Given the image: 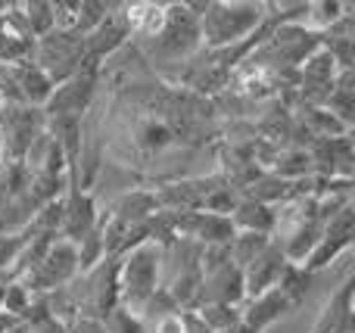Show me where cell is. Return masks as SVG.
Here are the masks:
<instances>
[{"instance_id":"obj_2","label":"cell","mask_w":355,"mask_h":333,"mask_svg":"<svg viewBox=\"0 0 355 333\" xmlns=\"http://www.w3.org/2000/svg\"><path fill=\"white\" fill-rule=\"evenodd\" d=\"M159 333H184V324H181V318H178V315H168V318H162V324H159Z\"/></svg>"},{"instance_id":"obj_3","label":"cell","mask_w":355,"mask_h":333,"mask_svg":"<svg viewBox=\"0 0 355 333\" xmlns=\"http://www.w3.org/2000/svg\"><path fill=\"white\" fill-rule=\"evenodd\" d=\"M0 153H3V141H0Z\"/></svg>"},{"instance_id":"obj_1","label":"cell","mask_w":355,"mask_h":333,"mask_svg":"<svg viewBox=\"0 0 355 333\" xmlns=\"http://www.w3.org/2000/svg\"><path fill=\"white\" fill-rule=\"evenodd\" d=\"M166 22H168L166 6H156V3L128 6V25L137 31V35H156V31H162Z\"/></svg>"},{"instance_id":"obj_4","label":"cell","mask_w":355,"mask_h":333,"mask_svg":"<svg viewBox=\"0 0 355 333\" xmlns=\"http://www.w3.org/2000/svg\"><path fill=\"white\" fill-rule=\"evenodd\" d=\"M0 100H3V91H0Z\"/></svg>"}]
</instances>
